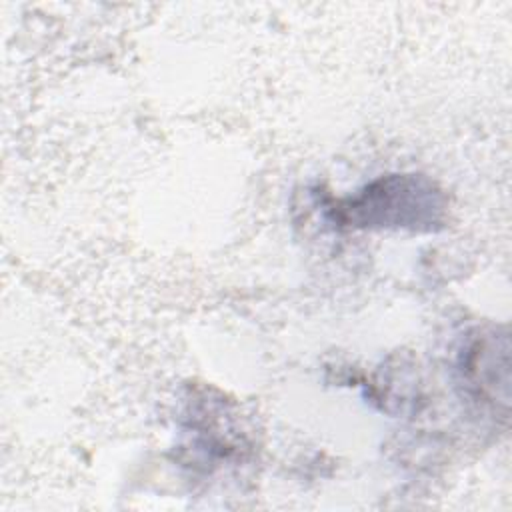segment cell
Returning <instances> with one entry per match:
<instances>
[{"label": "cell", "mask_w": 512, "mask_h": 512, "mask_svg": "<svg viewBox=\"0 0 512 512\" xmlns=\"http://www.w3.org/2000/svg\"><path fill=\"white\" fill-rule=\"evenodd\" d=\"M336 222L356 228L434 230L444 222L446 198L424 176L396 174L368 184L328 208Z\"/></svg>", "instance_id": "6da1fadb"}]
</instances>
